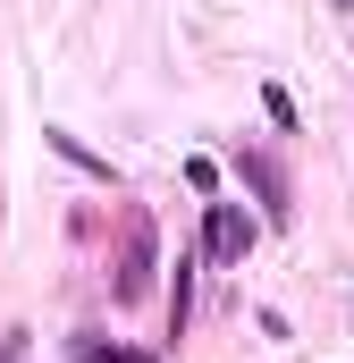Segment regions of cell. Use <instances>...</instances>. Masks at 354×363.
Returning a JSON list of instances; mask_svg holds the SVG:
<instances>
[{
  "mask_svg": "<svg viewBox=\"0 0 354 363\" xmlns=\"http://www.w3.org/2000/svg\"><path fill=\"white\" fill-rule=\"evenodd\" d=\"M245 254H253V220H245L236 203H211V220H202V262L245 271Z\"/></svg>",
  "mask_w": 354,
  "mask_h": 363,
  "instance_id": "cell-1",
  "label": "cell"
},
{
  "mask_svg": "<svg viewBox=\"0 0 354 363\" xmlns=\"http://www.w3.org/2000/svg\"><path fill=\"white\" fill-rule=\"evenodd\" d=\"M144 271H152V220L135 211V220H127V271H118V296H144Z\"/></svg>",
  "mask_w": 354,
  "mask_h": 363,
  "instance_id": "cell-2",
  "label": "cell"
},
{
  "mask_svg": "<svg viewBox=\"0 0 354 363\" xmlns=\"http://www.w3.org/2000/svg\"><path fill=\"white\" fill-rule=\"evenodd\" d=\"M236 169L253 178V194H262V203H270V220H287V186H278V169H270L262 152H236Z\"/></svg>",
  "mask_w": 354,
  "mask_h": 363,
  "instance_id": "cell-3",
  "label": "cell"
},
{
  "mask_svg": "<svg viewBox=\"0 0 354 363\" xmlns=\"http://www.w3.org/2000/svg\"><path fill=\"white\" fill-rule=\"evenodd\" d=\"M194 321V254H177V279H169V338H185Z\"/></svg>",
  "mask_w": 354,
  "mask_h": 363,
  "instance_id": "cell-4",
  "label": "cell"
},
{
  "mask_svg": "<svg viewBox=\"0 0 354 363\" xmlns=\"http://www.w3.org/2000/svg\"><path fill=\"white\" fill-rule=\"evenodd\" d=\"M76 363H152V355H118V347H101V330H76Z\"/></svg>",
  "mask_w": 354,
  "mask_h": 363,
  "instance_id": "cell-5",
  "label": "cell"
}]
</instances>
